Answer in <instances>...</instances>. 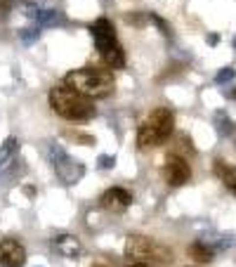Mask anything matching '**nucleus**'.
Instances as JSON below:
<instances>
[{"label": "nucleus", "instance_id": "obj_1", "mask_svg": "<svg viewBox=\"0 0 236 267\" xmlns=\"http://www.w3.org/2000/svg\"><path fill=\"white\" fill-rule=\"evenodd\" d=\"M50 107L57 116H62L66 121L73 123H85V121L94 119L97 109L90 102V97L80 95L78 90L69 88V85H54L50 90Z\"/></svg>", "mask_w": 236, "mask_h": 267}, {"label": "nucleus", "instance_id": "obj_2", "mask_svg": "<svg viewBox=\"0 0 236 267\" xmlns=\"http://www.w3.org/2000/svg\"><path fill=\"white\" fill-rule=\"evenodd\" d=\"M64 83L69 88L78 90L80 95L90 97V99H102V97H109L114 93V76L104 71V69H76V71H69L66 73Z\"/></svg>", "mask_w": 236, "mask_h": 267}, {"label": "nucleus", "instance_id": "obj_3", "mask_svg": "<svg viewBox=\"0 0 236 267\" xmlns=\"http://www.w3.org/2000/svg\"><path fill=\"white\" fill-rule=\"evenodd\" d=\"M172 128H175V116H172L170 109H163V107L154 109L149 114V119L142 123L140 133H137V147L149 149L163 145L172 135Z\"/></svg>", "mask_w": 236, "mask_h": 267}, {"label": "nucleus", "instance_id": "obj_4", "mask_svg": "<svg viewBox=\"0 0 236 267\" xmlns=\"http://www.w3.org/2000/svg\"><path fill=\"white\" fill-rule=\"evenodd\" d=\"M125 255L128 260H158V263H170L172 253H168L163 246H158L156 241L132 234L125 241Z\"/></svg>", "mask_w": 236, "mask_h": 267}, {"label": "nucleus", "instance_id": "obj_5", "mask_svg": "<svg viewBox=\"0 0 236 267\" xmlns=\"http://www.w3.org/2000/svg\"><path fill=\"white\" fill-rule=\"evenodd\" d=\"M189 177H191L189 163L182 156H175V154L168 156V161H165V180H168V185L170 187H182Z\"/></svg>", "mask_w": 236, "mask_h": 267}, {"label": "nucleus", "instance_id": "obj_6", "mask_svg": "<svg viewBox=\"0 0 236 267\" xmlns=\"http://www.w3.org/2000/svg\"><path fill=\"white\" fill-rule=\"evenodd\" d=\"M90 33L92 38H94V45H97V50L99 52H104L106 48H111V45H116V28L114 24L106 19V17H99L94 24L90 26Z\"/></svg>", "mask_w": 236, "mask_h": 267}, {"label": "nucleus", "instance_id": "obj_7", "mask_svg": "<svg viewBox=\"0 0 236 267\" xmlns=\"http://www.w3.org/2000/svg\"><path fill=\"white\" fill-rule=\"evenodd\" d=\"M26 263V251L19 241H0V267H22Z\"/></svg>", "mask_w": 236, "mask_h": 267}, {"label": "nucleus", "instance_id": "obj_8", "mask_svg": "<svg viewBox=\"0 0 236 267\" xmlns=\"http://www.w3.org/2000/svg\"><path fill=\"white\" fill-rule=\"evenodd\" d=\"M54 170H57V177H59L64 185H76L80 177L85 175V166H83L80 161L71 159V156L66 154L64 159L54 166Z\"/></svg>", "mask_w": 236, "mask_h": 267}, {"label": "nucleus", "instance_id": "obj_9", "mask_svg": "<svg viewBox=\"0 0 236 267\" xmlns=\"http://www.w3.org/2000/svg\"><path fill=\"white\" fill-rule=\"evenodd\" d=\"M99 203H102V208L111 211V213H123V211L132 203V196L123 187H111L102 194Z\"/></svg>", "mask_w": 236, "mask_h": 267}, {"label": "nucleus", "instance_id": "obj_10", "mask_svg": "<svg viewBox=\"0 0 236 267\" xmlns=\"http://www.w3.org/2000/svg\"><path fill=\"white\" fill-rule=\"evenodd\" d=\"M54 248L64 255V258H76V255L83 251L80 241L76 239V237H71V234H62V237H57V239H54Z\"/></svg>", "mask_w": 236, "mask_h": 267}, {"label": "nucleus", "instance_id": "obj_11", "mask_svg": "<svg viewBox=\"0 0 236 267\" xmlns=\"http://www.w3.org/2000/svg\"><path fill=\"white\" fill-rule=\"evenodd\" d=\"M215 175L222 180V185L232 194H236V168L234 166H229V163H224V161H215Z\"/></svg>", "mask_w": 236, "mask_h": 267}, {"label": "nucleus", "instance_id": "obj_12", "mask_svg": "<svg viewBox=\"0 0 236 267\" xmlns=\"http://www.w3.org/2000/svg\"><path fill=\"white\" fill-rule=\"evenodd\" d=\"M102 59H104L106 67L111 69H123L125 67V52H123V48L120 45H111V48H106L104 52H102Z\"/></svg>", "mask_w": 236, "mask_h": 267}, {"label": "nucleus", "instance_id": "obj_13", "mask_svg": "<svg viewBox=\"0 0 236 267\" xmlns=\"http://www.w3.org/2000/svg\"><path fill=\"white\" fill-rule=\"evenodd\" d=\"M189 255L198 260V263H210L212 258H215V251L210 248L206 241H194L191 246H189Z\"/></svg>", "mask_w": 236, "mask_h": 267}, {"label": "nucleus", "instance_id": "obj_14", "mask_svg": "<svg viewBox=\"0 0 236 267\" xmlns=\"http://www.w3.org/2000/svg\"><path fill=\"white\" fill-rule=\"evenodd\" d=\"M17 149H19V142H17V137H7L2 145H0V168L2 166H7L12 156L17 154Z\"/></svg>", "mask_w": 236, "mask_h": 267}, {"label": "nucleus", "instance_id": "obj_15", "mask_svg": "<svg viewBox=\"0 0 236 267\" xmlns=\"http://www.w3.org/2000/svg\"><path fill=\"white\" fill-rule=\"evenodd\" d=\"M33 19H36V24H38V28L57 26V24L62 22V17H59V12H54V10H43V7L38 10V14H36Z\"/></svg>", "mask_w": 236, "mask_h": 267}, {"label": "nucleus", "instance_id": "obj_16", "mask_svg": "<svg viewBox=\"0 0 236 267\" xmlns=\"http://www.w3.org/2000/svg\"><path fill=\"white\" fill-rule=\"evenodd\" d=\"M201 241H206L215 253H217V251H224V248H229V246L234 243L229 234H208V239H201Z\"/></svg>", "mask_w": 236, "mask_h": 267}, {"label": "nucleus", "instance_id": "obj_17", "mask_svg": "<svg viewBox=\"0 0 236 267\" xmlns=\"http://www.w3.org/2000/svg\"><path fill=\"white\" fill-rule=\"evenodd\" d=\"M215 128H217V135H222V137H227V135L234 133V123H232V119L224 114V111H217L215 114Z\"/></svg>", "mask_w": 236, "mask_h": 267}, {"label": "nucleus", "instance_id": "obj_18", "mask_svg": "<svg viewBox=\"0 0 236 267\" xmlns=\"http://www.w3.org/2000/svg\"><path fill=\"white\" fill-rule=\"evenodd\" d=\"M40 36V28L38 26H31V28H22L19 31V40L24 43V45H33Z\"/></svg>", "mask_w": 236, "mask_h": 267}, {"label": "nucleus", "instance_id": "obj_19", "mask_svg": "<svg viewBox=\"0 0 236 267\" xmlns=\"http://www.w3.org/2000/svg\"><path fill=\"white\" fill-rule=\"evenodd\" d=\"M45 154H47V161H50L52 166H57V163L66 156L64 147H59V145H47V151H45Z\"/></svg>", "mask_w": 236, "mask_h": 267}, {"label": "nucleus", "instance_id": "obj_20", "mask_svg": "<svg viewBox=\"0 0 236 267\" xmlns=\"http://www.w3.org/2000/svg\"><path fill=\"white\" fill-rule=\"evenodd\" d=\"M234 76H236L234 67H224V69H220V71H217V76H215V83H217V85H224V83L234 80Z\"/></svg>", "mask_w": 236, "mask_h": 267}, {"label": "nucleus", "instance_id": "obj_21", "mask_svg": "<svg viewBox=\"0 0 236 267\" xmlns=\"http://www.w3.org/2000/svg\"><path fill=\"white\" fill-rule=\"evenodd\" d=\"M97 166H99V168H104V170H109V168H114V166H116V159H114V156L102 154V156L97 159Z\"/></svg>", "mask_w": 236, "mask_h": 267}, {"label": "nucleus", "instance_id": "obj_22", "mask_svg": "<svg viewBox=\"0 0 236 267\" xmlns=\"http://www.w3.org/2000/svg\"><path fill=\"white\" fill-rule=\"evenodd\" d=\"M38 10H40L38 2H24V5H22V12L26 14V17H31V19L38 14Z\"/></svg>", "mask_w": 236, "mask_h": 267}, {"label": "nucleus", "instance_id": "obj_23", "mask_svg": "<svg viewBox=\"0 0 236 267\" xmlns=\"http://www.w3.org/2000/svg\"><path fill=\"white\" fill-rule=\"evenodd\" d=\"M12 7H14V0H0V19H5Z\"/></svg>", "mask_w": 236, "mask_h": 267}, {"label": "nucleus", "instance_id": "obj_24", "mask_svg": "<svg viewBox=\"0 0 236 267\" xmlns=\"http://www.w3.org/2000/svg\"><path fill=\"white\" fill-rule=\"evenodd\" d=\"M128 267H154V265H149V263H144V260H135V263H130Z\"/></svg>", "mask_w": 236, "mask_h": 267}, {"label": "nucleus", "instance_id": "obj_25", "mask_svg": "<svg viewBox=\"0 0 236 267\" xmlns=\"http://www.w3.org/2000/svg\"><path fill=\"white\" fill-rule=\"evenodd\" d=\"M208 43H210V45H217V43H220V36H217V33H210Z\"/></svg>", "mask_w": 236, "mask_h": 267}, {"label": "nucleus", "instance_id": "obj_26", "mask_svg": "<svg viewBox=\"0 0 236 267\" xmlns=\"http://www.w3.org/2000/svg\"><path fill=\"white\" fill-rule=\"evenodd\" d=\"M227 95V97H229V99H236V88H232V90H229V93H224Z\"/></svg>", "mask_w": 236, "mask_h": 267}, {"label": "nucleus", "instance_id": "obj_27", "mask_svg": "<svg viewBox=\"0 0 236 267\" xmlns=\"http://www.w3.org/2000/svg\"><path fill=\"white\" fill-rule=\"evenodd\" d=\"M92 267H106V265H102V263H97V265H92Z\"/></svg>", "mask_w": 236, "mask_h": 267}, {"label": "nucleus", "instance_id": "obj_28", "mask_svg": "<svg viewBox=\"0 0 236 267\" xmlns=\"http://www.w3.org/2000/svg\"><path fill=\"white\" fill-rule=\"evenodd\" d=\"M234 48H236V36H234Z\"/></svg>", "mask_w": 236, "mask_h": 267}]
</instances>
